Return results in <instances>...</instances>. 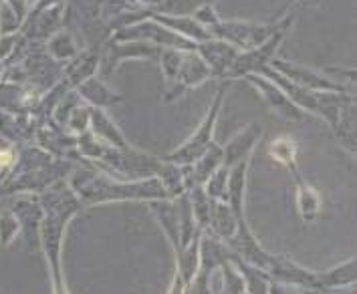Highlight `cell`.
<instances>
[{
    "instance_id": "obj_1",
    "label": "cell",
    "mask_w": 357,
    "mask_h": 294,
    "mask_svg": "<svg viewBox=\"0 0 357 294\" xmlns=\"http://www.w3.org/2000/svg\"><path fill=\"white\" fill-rule=\"evenodd\" d=\"M87 164V162H85ZM69 187L75 192L83 206L109 202H153V200H172L158 178L146 180H117L107 173H99L93 166L73 167L67 178Z\"/></svg>"
},
{
    "instance_id": "obj_2",
    "label": "cell",
    "mask_w": 357,
    "mask_h": 294,
    "mask_svg": "<svg viewBox=\"0 0 357 294\" xmlns=\"http://www.w3.org/2000/svg\"><path fill=\"white\" fill-rule=\"evenodd\" d=\"M230 83L232 81H222V85L218 87L216 95L212 97L206 115L200 121V125L196 127V131L190 135L182 146L176 147L168 155H164L162 157L164 162L176 164V166H190V164H194L206 151L210 144L214 141V129H216V123H218V117H220V111H222V105H225L226 93H228Z\"/></svg>"
},
{
    "instance_id": "obj_3",
    "label": "cell",
    "mask_w": 357,
    "mask_h": 294,
    "mask_svg": "<svg viewBox=\"0 0 357 294\" xmlns=\"http://www.w3.org/2000/svg\"><path fill=\"white\" fill-rule=\"evenodd\" d=\"M284 19L271 20V22L220 19L210 29V35L214 38H222L226 42H230L238 51H248V49L259 47L271 35H275L284 24Z\"/></svg>"
},
{
    "instance_id": "obj_4",
    "label": "cell",
    "mask_w": 357,
    "mask_h": 294,
    "mask_svg": "<svg viewBox=\"0 0 357 294\" xmlns=\"http://www.w3.org/2000/svg\"><path fill=\"white\" fill-rule=\"evenodd\" d=\"M293 22H295V15H289L284 19V24H282L275 35H271L264 42H261L255 49L241 51L222 81H236V79H243V77L250 73H261L264 67H271V63H273L277 51L281 49V45L284 42V38L289 35Z\"/></svg>"
},
{
    "instance_id": "obj_5",
    "label": "cell",
    "mask_w": 357,
    "mask_h": 294,
    "mask_svg": "<svg viewBox=\"0 0 357 294\" xmlns=\"http://www.w3.org/2000/svg\"><path fill=\"white\" fill-rule=\"evenodd\" d=\"M73 171V164L59 160L49 166L31 169V171H22L17 176H8L2 184H0V196H10V194H43L47 187H51L56 182H63L65 178H69V173Z\"/></svg>"
},
{
    "instance_id": "obj_6",
    "label": "cell",
    "mask_w": 357,
    "mask_h": 294,
    "mask_svg": "<svg viewBox=\"0 0 357 294\" xmlns=\"http://www.w3.org/2000/svg\"><path fill=\"white\" fill-rule=\"evenodd\" d=\"M162 53V47L151 45L146 40H107L103 45V53L99 61V71L103 77V81L107 83L112 79L117 67L121 63H126L128 59H148L153 61Z\"/></svg>"
},
{
    "instance_id": "obj_7",
    "label": "cell",
    "mask_w": 357,
    "mask_h": 294,
    "mask_svg": "<svg viewBox=\"0 0 357 294\" xmlns=\"http://www.w3.org/2000/svg\"><path fill=\"white\" fill-rule=\"evenodd\" d=\"M271 67L277 73H281L284 79H289L291 83H295L299 87H305L309 91L354 93L349 91L347 87H343L341 83H337L335 79H327L321 71L311 69V67H305V65H297V63H291V61H284V59H273Z\"/></svg>"
},
{
    "instance_id": "obj_8",
    "label": "cell",
    "mask_w": 357,
    "mask_h": 294,
    "mask_svg": "<svg viewBox=\"0 0 357 294\" xmlns=\"http://www.w3.org/2000/svg\"><path fill=\"white\" fill-rule=\"evenodd\" d=\"M246 83L259 93L263 97V101L275 111L277 115H281L282 119L287 121H295V123H301L303 119L307 117V113H303L284 93L279 85H275L271 79H266L264 75L261 73H250L243 77Z\"/></svg>"
},
{
    "instance_id": "obj_9",
    "label": "cell",
    "mask_w": 357,
    "mask_h": 294,
    "mask_svg": "<svg viewBox=\"0 0 357 294\" xmlns=\"http://www.w3.org/2000/svg\"><path fill=\"white\" fill-rule=\"evenodd\" d=\"M214 75L210 71L206 63L202 61V56L198 55L196 51H188L184 53L182 59V65H180V71L176 75L174 83L169 85V89L164 95V101L172 103L176 99H180L182 95L194 87H200L202 83H206L208 79H212Z\"/></svg>"
},
{
    "instance_id": "obj_10",
    "label": "cell",
    "mask_w": 357,
    "mask_h": 294,
    "mask_svg": "<svg viewBox=\"0 0 357 294\" xmlns=\"http://www.w3.org/2000/svg\"><path fill=\"white\" fill-rule=\"evenodd\" d=\"M196 53L202 56V61L210 67L214 77L225 79V75L228 73V69L232 67L234 59L241 51L222 38H208L204 42L196 45Z\"/></svg>"
},
{
    "instance_id": "obj_11",
    "label": "cell",
    "mask_w": 357,
    "mask_h": 294,
    "mask_svg": "<svg viewBox=\"0 0 357 294\" xmlns=\"http://www.w3.org/2000/svg\"><path fill=\"white\" fill-rule=\"evenodd\" d=\"M107 42V40H105ZM105 42H95L89 45L85 51H81L79 55L69 63V67L63 73V85L67 89H75L79 83H83L85 79L95 77L99 71V61H101V53H103V45Z\"/></svg>"
},
{
    "instance_id": "obj_12",
    "label": "cell",
    "mask_w": 357,
    "mask_h": 294,
    "mask_svg": "<svg viewBox=\"0 0 357 294\" xmlns=\"http://www.w3.org/2000/svg\"><path fill=\"white\" fill-rule=\"evenodd\" d=\"M13 214L17 216L20 224V232L26 240L29 248L38 246V234H40V224H43V206L38 198H33V194H24L13 206Z\"/></svg>"
},
{
    "instance_id": "obj_13",
    "label": "cell",
    "mask_w": 357,
    "mask_h": 294,
    "mask_svg": "<svg viewBox=\"0 0 357 294\" xmlns=\"http://www.w3.org/2000/svg\"><path fill=\"white\" fill-rule=\"evenodd\" d=\"M263 137V125L252 121L246 127H243L236 135H232L226 146H222V153H225V166L232 167L234 164H238L245 157H252V151L257 144Z\"/></svg>"
},
{
    "instance_id": "obj_14",
    "label": "cell",
    "mask_w": 357,
    "mask_h": 294,
    "mask_svg": "<svg viewBox=\"0 0 357 294\" xmlns=\"http://www.w3.org/2000/svg\"><path fill=\"white\" fill-rule=\"evenodd\" d=\"M75 93L79 95V99L89 105V107H97V109H109L113 105H119L126 101L123 95L113 93L107 83L103 79H99L97 75L85 79L83 83H79L75 87Z\"/></svg>"
},
{
    "instance_id": "obj_15",
    "label": "cell",
    "mask_w": 357,
    "mask_h": 294,
    "mask_svg": "<svg viewBox=\"0 0 357 294\" xmlns=\"http://www.w3.org/2000/svg\"><path fill=\"white\" fill-rule=\"evenodd\" d=\"M291 176L295 180V202H297V212H299L301 220L305 224L317 222L321 218V210H323L321 194L307 180H303L299 167L293 169Z\"/></svg>"
},
{
    "instance_id": "obj_16",
    "label": "cell",
    "mask_w": 357,
    "mask_h": 294,
    "mask_svg": "<svg viewBox=\"0 0 357 294\" xmlns=\"http://www.w3.org/2000/svg\"><path fill=\"white\" fill-rule=\"evenodd\" d=\"M238 230V222L234 212L230 210V206L220 200H212L210 202V214H208V228L206 232H210L212 236H216L218 240H222L225 244H228L230 240L236 236Z\"/></svg>"
},
{
    "instance_id": "obj_17",
    "label": "cell",
    "mask_w": 357,
    "mask_h": 294,
    "mask_svg": "<svg viewBox=\"0 0 357 294\" xmlns=\"http://www.w3.org/2000/svg\"><path fill=\"white\" fill-rule=\"evenodd\" d=\"M148 17L155 22H160V24H164L169 31L178 33L180 37L196 42V45L204 42L208 38H214L210 35V31L204 29L194 17H169V15H160V13H151V10H148Z\"/></svg>"
},
{
    "instance_id": "obj_18",
    "label": "cell",
    "mask_w": 357,
    "mask_h": 294,
    "mask_svg": "<svg viewBox=\"0 0 357 294\" xmlns=\"http://www.w3.org/2000/svg\"><path fill=\"white\" fill-rule=\"evenodd\" d=\"M331 131H333L339 146L343 147L349 155H356V99H354V95H349L345 99L337 123Z\"/></svg>"
},
{
    "instance_id": "obj_19",
    "label": "cell",
    "mask_w": 357,
    "mask_h": 294,
    "mask_svg": "<svg viewBox=\"0 0 357 294\" xmlns=\"http://www.w3.org/2000/svg\"><path fill=\"white\" fill-rule=\"evenodd\" d=\"M89 131L93 133L95 137H99L101 141H105L107 146L112 147H130L123 131L119 129V125L113 121L112 117L107 115L105 109H97L91 107V119H89Z\"/></svg>"
},
{
    "instance_id": "obj_20",
    "label": "cell",
    "mask_w": 357,
    "mask_h": 294,
    "mask_svg": "<svg viewBox=\"0 0 357 294\" xmlns=\"http://www.w3.org/2000/svg\"><path fill=\"white\" fill-rule=\"evenodd\" d=\"M151 214L155 216L158 224L162 226L166 238L174 246V250H180V224H178V210L174 200H153L148 202Z\"/></svg>"
},
{
    "instance_id": "obj_21",
    "label": "cell",
    "mask_w": 357,
    "mask_h": 294,
    "mask_svg": "<svg viewBox=\"0 0 357 294\" xmlns=\"http://www.w3.org/2000/svg\"><path fill=\"white\" fill-rule=\"evenodd\" d=\"M315 280H317L319 293L351 286L356 282V258H347L343 264L315 272Z\"/></svg>"
},
{
    "instance_id": "obj_22",
    "label": "cell",
    "mask_w": 357,
    "mask_h": 294,
    "mask_svg": "<svg viewBox=\"0 0 357 294\" xmlns=\"http://www.w3.org/2000/svg\"><path fill=\"white\" fill-rule=\"evenodd\" d=\"M47 53L55 63H67V61H73L81 53V47L71 31L61 29L53 37L47 38Z\"/></svg>"
},
{
    "instance_id": "obj_23",
    "label": "cell",
    "mask_w": 357,
    "mask_h": 294,
    "mask_svg": "<svg viewBox=\"0 0 357 294\" xmlns=\"http://www.w3.org/2000/svg\"><path fill=\"white\" fill-rule=\"evenodd\" d=\"M268 155L277 162L284 166L289 171L297 169V155H299V146L297 141L291 137V135H279L277 139L271 141L268 146Z\"/></svg>"
},
{
    "instance_id": "obj_24",
    "label": "cell",
    "mask_w": 357,
    "mask_h": 294,
    "mask_svg": "<svg viewBox=\"0 0 357 294\" xmlns=\"http://www.w3.org/2000/svg\"><path fill=\"white\" fill-rule=\"evenodd\" d=\"M216 0H160L151 13L169 15V17H194V13Z\"/></svg>"
},
{
    "instance_id": "obj_25",
    "label": "cell",
    "mask_w": 357,
    "mask_h": 294,
    "mask_svg": "<svg viewBox=\"0 0 357 294\" xmlns=\"http://www.w3.org/2000/svg\"><path fill=\"white\" fill-rule=\"evenodd\" d=\"M228 169L230 167L220 166L210 178H208L206 182H204V192H206V196L210 200H220V202H226V192H228Z\"/></svg>"
},
{
    "instance_id": "obj_26",
    "label": "cell",
    "mask_w": 357,
    "mask_h": 294,
    "mask_svg": "<svg viewBox=\"0 0 357 294\" xmlns=\"http://www.w3.org/2000/svg\"><path fill=\"white\" fill-rule=\"evenodd\" d=\"M184 53L188 51H178V49H162V53L158 56L160 61V67H162V75L166 79V85H172L176 75L180 71V65H182V59H184Z\"/></svg>"
},
{
    "instance_id": "obj_27",
    "label": "cell",
    "mask_w": 357,
    "mask_h": 294,
    "mask_svg": "<svg viewBox=\"0 0 357 294\" xmlns=\"http://www.w3.org/2000/svg\"><path fill=\"white\" fill-rule=\"evenodd\" d=\"M20 234V224L17 220V216L10 212H2L0 214V246L2 248H8L17 236Z\"/></svg>"
},
{
    "instance_id": "obj_28",
    "label": "cell",
    "mask_w": 357,
    "mask_h": 294,
    "mask_svg": "<svg viewBox=\"0 0 357 294\" xmlns=\"http://www.w3.org/2000/svg\"><path fill=\"white\" fill-rule=\"evenodd\" d=\"M22 29V20L19 19V15L2 0L0 2V37L6 35H17Z\"/></svg>"
},
{
    "instance_id": "obj_29",
    "label": "cell",
    "mask_w": 357,
    "mask_h": 294,
    "mask_svg": "<svg viewBox=\"0 0 357 294\" xmlns=\"http://www.w3.org/2000/svg\"><path fill=\"white\" fill-rule=\"evenodd\" d=\"M4 2L19 15V19L22 20V24H24V20L29 17V10H31L29 2H26V0H4Z\"/></svg>"
},
{
    "instance_id": "obj_30",
    "label": "cell",
    "mask_w": 357,
    "mask_h": 294,
    "mask_svg": "<svg viewBox=\"0 0 357 294\" xmlns=\"http://www.w3.org/2000/svg\"><path fill=\"white\" fill-rule=\"evenodd\" d=\"M168 294H186V282H184V278L178 274V272H176L172 284H169Z\"/></svg>"
},
{
    "instance_id": "obj_31",
    "label": "cell",
    "mask_w": 357,
    "mask_h": 294,
    "mask_svg": "<svg viewBox=\"0 0 357 294\" xmlns=\"http://www.w3.org/2000/svg\"><path fill=\"white\" fill-rule=\"evenodd\" d=\"M297 2H299V0H287V8H291V4H297ZM287 8H284V10H287Z\"/></svg>"
},
{
    "instance_id": "obj_32",
    "label": "cell",
    "mask_w": 357,
    "mask_h": 294,
    "mask_svg": "<svg viewBox=\"0 0 357 294\" xmlns=\"http://www.w3.org/2000/svg\"><path fill=\"white\" fill-rule=\"evenodd\" d=\"M26 2H29V6H35V4H37L38 0H26Z\"/></svg>"
},
{
    "instance_id": "obj_33",
    "label": "cell",
    "mask_w": 357,
    "mask_h": 294,
    "mask_svg": "<svg viewBox=\"0 0 357 294\" xmlns=\"http://www.w3.org/2000/svg\"><path fill=\"white\" fill-rule=\"evenodd\" d=\"M2 182H4V178H2V176H0V184H2Z\"/></svg>"
}]
</instances>
